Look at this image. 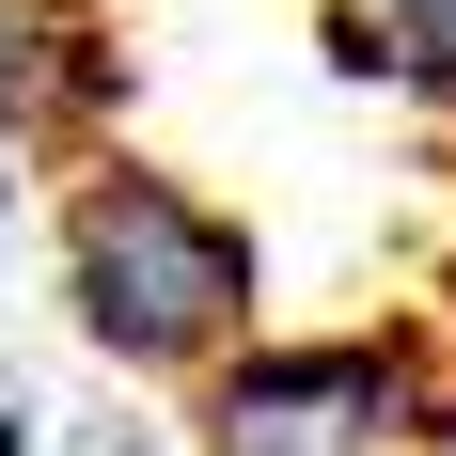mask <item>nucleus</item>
Returning <instances> with one entry per match:
<instances>
[{
  "label": "nucleus",
  "mask_w": 456,
  "mask_h": 456,
  "mask_svg": "<svg viewBox=\"0 0 456 456\" xmlns=\"http://www.w3.org/2000/svg\"><path fill=\"white\" fill-rule=\"evenodd\" d=\"M110 32L94 0H0V158H94Z\"/></svg>",
  "instance_id": "nucleus-3"
},
{
  "label": "nucleus",
  "mask_w": 456,
  "mask_h": 456,
  "mask_svg": "<svg viewBox=\"0 0 456 456\" xmlns=\"http://www.w3.org/2000/svg\"><path fill=\"white\" fill-rule=\"evenodd\" d=\"M441 330H456V252H441Z\"/></svg>",
  "instance_id": "nucleus-6"
},
{
  "label": "nucleus",
  "mask_w": 456,
  "mask_h": 456,
  "mask_svg": "<svg viewBox=\"0 0 456 456\" xmlns=\"http://www.w3.org/2000/svg\"><path fill=\"white\" fill-rule=\"evenodd\" d=\"M330 63L410 110H456V0H330Z\"/></svg>",
  "instance_id": "nucleus-4"
},
{
  "label": "nucleus",
  "mask_w": 456,
  "mask_h": 456,
  "mask_svg": "<svg viewBox=\"0 0 456 456\" xmlns=\"http://www.w3.org/2000/svg\"><path fill=\"white\" fill-rule=\"evenodd\" d=\"M0 252H16V189H0Z\"/></svg>",
  "instance_id": "nucleus-7"
},
{
  "label": "nucleus",
  "mask_w": 456,
  "mask_h": 456,
  "mask_svg": "<svg viewBox=\"0 0 456 456\" xmlns=\"http://www.w3.org/2000/svg\"><path fill=\"white\" fill-rule=\"evenodd\" d=\"M63 315H79V346L110 378H205L236 362V346H268V252H252V221L236 205H205L189 174H158V158H126V142H94L79 189H63Z\"/></svg>",
  "instance_id": "nucleus-1"
},
{
  "label": "nucleus",
  "mask_w": 456,
  "mask_h": 456,
  "mask_svg": "<svg viewBox=\"0 0 456 456\" xmlns=\"http://www.w3.org/2000/svg\"><path fill=\"white\" fill-rule=\"evenodd\" d=\"M32 425H47V410H32V394H16V362H0V456H47Z\"/></svg>",
  "instance_id": "nucleus-5"
},
{
  "label": "nucleus",
  "mask_w": 456,
  "mask_h": 456,
  "mask_svg": "<svg viewBox=\"0 0 456 456\" xmlns=\"http://www.w3.org/2000/svg\"><path fill=\"white\" fill-rule=\"evenodd\" d=\"M189 456H456V362L425 330H268L189 394Z\"/></svg>",
  "instance_id": "nucleus-2"
}]
</instances>
